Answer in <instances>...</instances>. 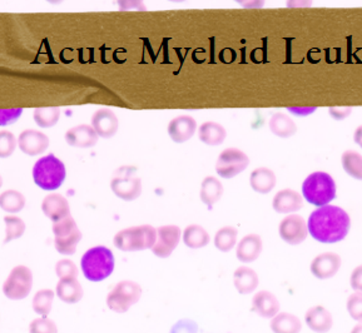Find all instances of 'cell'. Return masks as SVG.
I'll use <instances>...</instances> for the list:
<instances>
[{
    "label": "cell",
    "instance_id": "obj_15",
    "mask_svg": "<svg viewBox=\"0 0 362 333\" xmlns=\"http://www.w3.org/2000/svg\"><path fill=\"white\" fill-rule=\"evenodd\" d=\"M197 131V122L191 115H180L172 119L168 124L167 132L170 139L175 143L182 144L189 141Z\"/></svg>",
    "mask_w": 362,
    "mask_h": 333
},
{
    "label": "cell",
    "instance_id": "obj_33",
    "mask_svg": "<svg viewBox=\"0 0 362 333\" xmlns=\"http://www.w3.org/2000/svg\"><path fill=\"white\" fill-rule=\"evenodd\" d=\"M342 168L354 180H362V156L356 151H346L341 157Z\"/></svg>",
    "mask_w": 362,
    "mask_h": 333
},
{
    "label": "cell",
    "instance_id": "obj_10",
    "mask_svg": "<svg viewBox=\"0 0 362 333\" xmlns=\"http://www.w3.org/2000/svg\"><path fill=\"white\" fill-rule=\"evenodd\" d=\"M250 158L243 151L238 148H227L217 159L216 172L222 178L230 180L246 170Z\"/></svg>",
    "mask_w": 362,
    "mask_h": 333
},
{
    "label": "cell",
    "instance_id": "obj_30",
    "mask_svg": "<svg viewBox=\"0 0 362 333\" xmlns=\"http://www.w3.org/2000/svg\"><path fill=\"white\" fill-rule=\"evenodd\" d=\"M209 235L207 230H204L202 226L198 224H191L188 226L185 232H183V242L187 247L192 250L204 248L209 243Z\"/></svg>",
    "mask_w": 362,
    "mask_h": 333
},
{
    "label": "cell",
    "instance_id": "obj_23",
    "mask_svg": "<svg viewBox=\"0 0 362 333\" xmlns=\"http://www.w3.org/2000/svg\"><path fill=\"white\" fill-rule=\"evenodd\" d=\"M233 284L238 293L250 295L256 291L259 284L258 274L252 268L241 266L237 268L233 274Z\"/></svg>",
    "mask_w": 362,
    "mask_h": 333
},
{
    "label": "cell",
    "instance_id": "obj_37",
    "mask_svg": "<svg viewBox=\"0 0 362 333\" xmlns=\"http://www.w3.org/2000/svg\"><path fill=\"white\" fill-rule=\"evenodd\" d=\"M17 138L8 131L0 132V158H8L16 152Z\"/></svg>",
    "mask_w": 362,
    "mask_h": 333
},
{
    "label": "cell",
    "instance_id": "obj_24",
    "mask_svg": "<svg viewBox=\"0 0 362 333\" xmlns=\"http://www.w3.org/2000/svg\"><path fill=\"white\" fill-rule=\"evenodd\" d=\"M276 175L274 170H269L266 167H261L253 170L250 175V185L253 191L259 194H269L276 187Z\"/></svg>",
    "mask_w": 362,
    "mask_h": 333
},
{
    "label": "cell",
    "instance_id": "obj_22",
    "mask_svg": "<svg viewBox=\"0 0 362 333\" xmlns=\"http://www.w3.org/2000/svg\"><path fill=\"white\" fill-rule=\"evenodd\" d=\"M280 302L277 297L269 291H259L252 298V310L258 316L264 318H274L280 313Z\"/></svg>",
    "mask_w": 362,
    "mask_h": 333
},
{
    "label": "cell",
    "instance_id": "obj_20",
    "mask_svg": "<svg viewBox=\"0 0 362 333\" xmlns=\"http://www.w3.org/2000/svg\"><path fill=\"white\" fill-rule=\"evenodd\" d=\"M305 322L315 333H327L334 327V317L327 308L315 306L306 312Z\"/></svg>",
    "mask_w": 362,
    "mask_h": 333
},
{
    "label": "cell",
    "instance_id": "obj_2",
    "mask_svg": "<svg viewBox=\"0 0 362 333\" xmlns=\"http://www.w3.org/2000/svg\"><path fill=\"white\" fill-rule=\"evenodd\" d=\"M335 180L326 172H313L302 183V197L316 207L329 206L336 198Z\"/></svg>",
    "mask_w": 362,
    "mask_h": 333
},
{
    "label": "cell",
    "instance_id": "obj_29",
    "mask_svg": "<svg viewBox=\"0 0 362 333\" xmlns=\"http://www.w3.org/2000/svg\"><path fill=\"white\" fill-rule=\"evenodd\" d=\"M223 194V186L216 177H206L201 185V201L212 209Z\"/></svg>",
    "mask_w": 362,
    "mask_h": 333
},
{
    "label": "cell",
    "instance_id": "obj_47",
    "mask_svg": "<svg viewBox=\"0 0 362 333\" xmlns=\"http://www.w3.org/2000/svg\"><path fill=\"white\" fill-rule=\"evenodd\" d=\"M350 333H362V321L361 322L356 323L355 327L352 328Z\"/></svg>",
    "mask_w": 362,
    "mask_h": 333
},
{
    "label": "cell",
    "instance_id": "obj_26",
    "mask_svg": "<svg viewBox=\"0 0 362 333\" xmlns=\"http://www.w3.org/2000/svg\"><path fill=\"white\" fill-rule=\"evenodd\" d=\"M57 296L68 305H76L83 298L82 284L77 279H59L57 284Z\"/></svg>",
    "mask_w": 362,
    "mask_h": 333
},
{
    "label": "cell",
    "instance_id": "obj_34",
    "mask_svg": "<svg viewBox=\"0 0 362 333\" xmlns=\"http://www.w3.org/2000/svg\"><path fill=\"white\" fill-rule=\"evenodd\" d=\"M61 118V110L58 107L37 108L34 110V120L40 128H52Z\"/></svg>",
    "mask_w": 362,
    "mask_h": 333
},
{
    "label": "cell",
    "instance_id": "obj_21",
    "mask_svg": "<svg viewBox=\"0 0 362 333\" xmlns=\"http://www.w3.org/2000/svg\"><path fill=\"white\" fill-rule=\"evenodd\" d=\"M98 138L92 126H88V124L73 127L66 133V142L71 147H94L98 143Z\"/></svg>",
    "mask_w": 362,
    "mask_h": 333
},
{
    "label": "cell",
    "instance_id": "obj_4",
    "mask_svg": "<svg viewBox=\"0 0 362 333\" xmlns=\"http://www.w3.org/2000/svg\"><path fill=\"white\" fill-rule=\"evenodd\" d=\"M66 165L54 154H48L37 160L33 167L35 185L45 191H55L64 183Z\"/></svg>",
    "mask_w": 362,
    "mask_h": 333
},
{
    "label": "cell",
    "instance_id": "obj_38",
    "mask_svg": "<svg viewBox=\"0 0 362 333\" xmlns=\"http://www.w3.org/2000/svg\"><path fill=\"white\" fill-rule=\"evenodd\" d=\"M346 308L349 315L351 317L352 320H355L357 322L362 321V293L360 292H355L352 295L349 296L347 298V303H346Z\"/></svg>",
    "mask_w": 362,
    "mask_h": 333
},
{
    "label": "cell",
    "instance_id": "obj_14",
    "mask_svg": "<svg viewBox=\"0 0 362 333\" xmlns=\"http://www.w3.org/2000/svg\"><path fill=\"white\" fill-rule=\"evenodd\" d=\"M18 146L23 153L35 157L39 154L45 153L49 147V138L42 132L35 129H27L22 132L18 137Z\"/></svg>",
    "mask_w": 362,
    "mask_h": 333
},
{
    "label": "cell",
    "instance_id": "obj_11",
    "mask_svg": "<svg viewBox=\"0 0 362 333\" xmlns=\"http://www.w3.org/2000/svg\"><path fill=\"white\" fill-rule=\"evenodd\" d=\"M279 233L287 245L298 246L308 238V222L298 214H288L281 221Z\"/></svg>",
    "mask_w": 362,
    "mask_h": 333
},
{
    "label": "cell",
    "instance_id": "obj_45",
    "mask_svg": "<svg viewBox=\"0 0 362 333\" xmlns=\"http://www.w3.org/2000/svg\"><path fill=\"white\" fill-rule=\"evenodd\" d=\"M287 110L296 117H308V115H313L317 110V107H303V108L290 107V108H287Z\"/></svg>",
    "mask_w": 362,
    "mask_h": 333
},
{
    "label": "cell",
    "instance_id": "obj_32",
    "mask_svg": "<svg viewBox=\"0 0 362 333\" xmlns=\"http://www.w3.org/2000/svg\"><path fill=\"white\" fill-rule=\"evenodd\" d=\"M237 235L238 230L235 227L226 226L214 235V246L222 253L232 251V248L236 246Z\"/></svg>",
    "mask_w": 362,
    "mask_h": 333
},
{
    "label": "cell",
    "instance_id": "obj_44",
    "mask_svg": "<svg viewBox=\"0 0 362 333\" xmlns=\"http://www.w3.org/2000/svg\"><path fill=\"white\" fill-rule=\"evenodd\" d=\"M351 113V107H331L329 108V115L335 120L346 119Z\"/></svg>",
    "mask_w": 362,
    "mask_h": 333
},
{
    "label": "cell",
    "instance_id": "obj_16",
    "mask_svg": "<svg viewBox=\"0 0 362 333\" xmlns=\"http://www.w3.org/2000/svg\"><path fill=\"white\" fill-rule=\"evenodd\" d=\"M92 128H93L98 137L108 138L115 137V133L118 132L119 122L113 110L108 108H102L94 113L92 117Z\"/></svg>",
    "mask_w": 362,
    "mask_h": 333
},
{
    "label": "cell",
    "instance_id": "obj_27",
    "mask_svg": "<svg viewBox=\"0 0 362 333\" xmlns=\"http://www.w3.org/2000/svg\"><path fill=\"white\" fill-rule=\"evenodd\" d=\"M269 327L274 333H300L302 323L300 318L295 315L288 312H281L272 318Z\"/></svg>",
    "mask_w": 362,
    "mask_h": 333
},
{
    "label": "cell",
    "instance_id": "obj_8",
    "mask_svg": "<svg viewBox=\"0 0 362 333\" xmlns=\"http://www.w3.org/2000/svg\"><path fill=\"white\" fill-rule=\"evenodd\" d=\"M110 188L118 198L131 202L142 194V180L134 167H122L115 170L110 180Z\"/></svg>",
    "mask_w": 362,
    "mask_h": 333
},
{
    "label": "cell",
    "instance_id": "obj_6",
    "mask_svg": "<svg viewBox=\"0 0 362 333\" xmlns=\"http://www.w3.org/2000/svg\"><path fill=\"white\" fill-rule=\"evenodd\" d=\"M54 247L58 253L71 256L77 251L78 243L82 240V232L78 228L76 219L71 216L53 223Z\"/></svg>",
    "mask_w": 362,
    "mask_h": 333
},
{
    "label": "cell",
    "instance_id": "obj_28",
    "mask_svg": "<svg viewBox=\"0 0 362 333\" xmlns=\"http://www.w3.org/2000/svg\"><path fill=\"white\" fill-rule=\"evenodd\" d=\"M269 131L280 138L293 137L296 134L297 126L291 117L284 113H274L269 120Z\"/></svg>",
    "mask_w": 362,
    "mask_h": 333
},
{
    "label": "cell",
    "instance_id": "obj_36",
    "mask_svg": "<svg viewBox=\"0 0 362 333\" xmlns=\"http://www.w3.org/2000/svg\"><path fill=\"white\" fill-rule=\"evenodd\" d=\"M4 223H6V240H4V245L9 243L11 240H18L21 238L24 233H25V223L21 217L17 216H6L4 218Z\"/></svg>",
    "mask_w": 362,
    "mask_h": 333
},
{
    "label": "cell",
    "instance_id": "obj_18",
    "mask_svg": "<svg viewBox=\"0 0 362 333\" xmlns=\"http://www.w3.org/2000/svg\"><path fill=\"white\" fill-rule=\"evenodd\" d=\"M264 251V242L256 233L245 235L237 246V258L242 263H252Z\"/></svg>",
    "mask_w": 362,
    "mask_h": 333
},
{
    "label": "cell",
    "instance_id": "obj_41",
    "mask_svg": "<svg viewBox=\"0 0 362 333\" xmlns=\"http://www.w3.org/2000/svg\"><path fill=\"white\" fill-rule=\"evenodd\" d=\"M23 115L22 108H13V110H0V127L14 124Z\"/></svg>",
    "mask_w": 362,
    "mask_h": 333
},
{
    "label": "cell",
    "instance_id": "obj_5",
    "mask_svg": "<svg viewBox=\"0 0 362 333\" xmlns=\"http://www.w3.org/2000/svg\"><path fill=\"white\" fill-rule=\"evenodd\" d=\"M157 240V230L149 226H136L122 230L115 235L113 243L115 248L123 252H139L152 250Z\"/></svg>",
    "mask_w": 362,
    "mask_h": 333
},
{
    "label": "cell",
    "instance_id": "obj_42",
    "mask_svg": "<svg viewBox=\"0 0 362 333\" xmlns=\"http://www.w3.org/2000/svg\"><path fill=\"white\" fill-rule=\"evenodd\" d=\"M198 325L192 320H181L170 328V333H197Z\"/></svg>",
    "mask_w": 362,
    "mask_h": 333
},
{
    "label": "cell",
    "instance_id": "obj_3",
    "mask_svg": "<svg viewBox=\"0 0 362 333\" xmlns=\"http://www.w3.org/2000/svg\"><path fill=\"white\" fill-rule=\"evenodd\" d=\"M81 267L86 279L90 282H100L113 274L115 256L107 247H93L83 255Z\"/></svg>",
    "mask_w": 362,
    "mask_h": 333
},
{
    "label": "cell",
    "instance_id": "obj_13",
    "mask_svg": "<svg viewBox=\"0 0 362 333\" xmlns=\"http://www.w3.org/2000/svg\"><path fill=\"white\" fill-rule=\"evenodd\" d=\"M342 259L337 253L334 252H325L315 257L310 269L311 274L318 279H329L335 277L340 271Z\"/></svg>",
    "mask_w": 362,
    "mask_h": 333
},
{
    "label": "cell",
    "instance_id": "obj_35",
    "mask_svg": "<svg viewBox=\"0 0 362 333\" xmlns=\"http://www.w3.org/2000/svg\"><path fill=\"white\" fill-rule=\"evenodd\" d=\"M54 300V292L52 290H40L33 297L32 306L35 313L42 317H47L52 311Z\"/></svg>",
    "mask_w": 362,
    "mask_h": 333
},
{
    "label": "cell",
    "instance_id": "obj_9",
    "mask_svg": "<svg viewBox=\"0 0 362 333\" xmlns=\"http://www.w3.org/2000/svg\"><path fill=\"white\" fill-rule=\"evenodd\" d=\"M33 288V272L27 266H17L3 284V293L11 300L27 298Z\"/></svg>",
    "mask_w": 362,
    "mask_h": 333
},
{
    "label": "cell",
    "instance_id": "obj_43",
    "mask_svg": "<svg viewBox=\"0 0 362 333\" xmlns=\"http://www.w3.org/2000/svg\"><path fill=\"white\" fill-rule=\"evenodd\" d=\"M350 286L355 292L362 293V264L357 266L350 276Z\"/></svg>",
    "mask_w": 362,
    "mask_h": 333
},
{
    "label": "cell",
    "instance_id": "obj_1",
    "mask_svg": "<svg viewBox=\"0 0 362 333\" xmlns=\"http://www.w3.org/2000/svg\"><path fill=\"white\" fill-rule=\"evenodd\" d=\"M308 235L320 243L334 245L345 240L351 218L345 209L337 206H324L313 211L308 221Z\"/></svg>",
    "mask_w": 362,
    "mask_h": 333
},
{
    "label": "cell",
    "instance_id": "obj_25",
    "mask_svg": "<svg viewBox=\"0 0 362 333\" xmlns=\"http://www.w3.org/2000/svg\"><path fill=\"white\" fill-rule=\"evenodd\" d=\"M227 131L223 126L216 122H206L198 128V138L206 146L217 147L225 142Z\"/></svg>",
    "mask_w": 362,
    "mask_h": 333
},
{
    "label": "cell",
    "instance_id": "obj_17",
    "mask_svg": "<svg viewBox=\"0 0 362 333\" xmlns=\"http://www.w3.org/2000/svg\"><path fill=\"white\" fill-rule=\"evenodd\" d=\"M42 211L53 223L71 216V207L66 197L58 193H52L45 197L42 202Z\"/></svg>",
    "mask_w": 362,
    "mask_h": 333
},
{
    "label": "cell",
    "instance_id": "obj_40",
    "mask_svg": "<svg viewBox=\"0 0 362 333\" xmlns=\"http://www.w3.org/2000/svg\"><path fill=\"white\" fill-rule=\"evenodd\" d=\"M55 274L59 277V279H77L79 272H78V267L76 266V263L73 262V261H71V259H62L55 266Z\"/></svg>",
    "mask_w": 362,
    "mask_h": 333
},
{
    "label": "cell",
    "instance_id": "obj_19",
    "mask_svg": "<svg viewBox=\"0 0 362 333\" xmlns=\"http://www.w3.org/2000/svg\"><path fill=\"white\" fill-rule=\"evenodd\" d=\"M272 207L277 214H296L303 207V198L298 192L293 189H282L276 193L272 201Z\"/></svg>",
    "mask_w": 362,
    "mask_h": 333
},
{
    "label": "cell",
    "instance_id": "obj_46",
    "mask_svg": "<svg viewBox=\"0 0 362 333\" xmlns=\"http://www.w3.org/2000/svg\"><path fill=\"white\" fill-rule=\"evenodd\" d=\"M354 141L362 149V126L357 127L355 134H354Z\"/></svg>",
    "mask_w": 362,
    "mask_h": 333
},
{
    "label": "cell",
    "instance_id": "obj_7",
    "mask_svg": "<svg viewBox=\"0 0 362 333\" xmlns=\"http://www.w3.org/2000/svg\"><path fill=\"white\" fill-rule=\"evenodd\" d=\"M142 287L134 281H122L107 296V306L115 313H126L142 297Z\"/></svg>",
    "mask_w": 362,
    "mask_h": 333
},
{
    "label": "cell",
    "instance_id": "obj_39",
    "mask_svg": "<svg viewBox=\"0 0 362 333\" xmlns=\"http://www.w3.org/2000/svg\"><path fill=\"white\" fill-rule=\"evenodd\" d=\"M29 333H58V327L53 320L42 317L35 318L30 322Z\"/></svg>",
    "mask_w": 362,
    "mask_h": 333
},
{
    "label": "cell",
    "instance_id": "obj_31",
    "mask_svg": "<svg viewBox=\"0 0 362 333\" xmlns=\"http://www.w3.org/2000/svg\"><path fill=\"white\" fill-rule=\"evenodd\" d=\"M25 197L21 192L9 189L0 194V208L6 214H19L25 207Z\"/></svg>",
    "mask_w": 362,
    "mask_h": 333
},
{
    "label": "cell",
    "instance_id": "obj_48",
    "mask_svg": "<svg viewBox=\"0 0 362 333\" xmlns=\"http://www.w3.org/2000/svg\"><path fill=\"white\" fill-rule=\"evenodd\" d=\"M3 186V178H1V175H0V188Z\"/></svg>",
    "mask_w": 362,
    "mask_h": 333
},
{
    "label": "cell",
    "instance_id": "obj_12",
    "mask_svg": "<svg viewBox=\"0 0 362 333\" xmlns=\"http://www.w3.org/2000/svg\"><path fill=\"white\" fill-rule=\"evenodd\" d=\"M181 240V228L178 226H162L157 228V240L152 252L159 258H168Z\"/></svg>",
    "mask_w": 362,
    "mask_h": 333
}]
</instances>
